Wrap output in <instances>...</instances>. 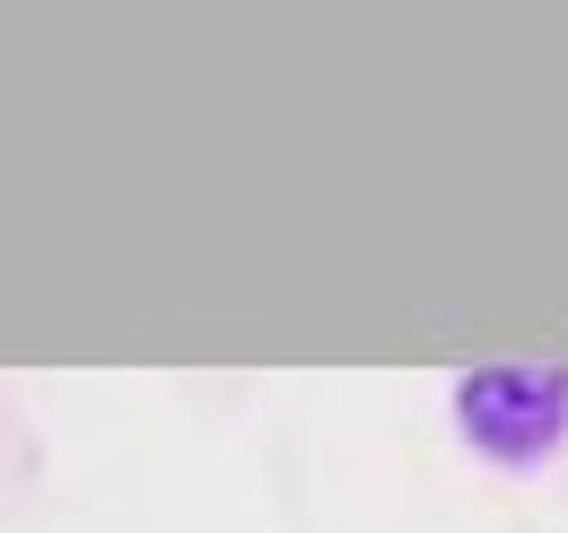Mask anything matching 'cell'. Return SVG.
<instances>
[{
	"label": "cell",
	"mask_w": 568,
	"mask_h": 533,
	"mask_svg": "<svg viewBox=\"0 0 568 533\" xmlns=\"http://www.w3.org/2000/svg\"><path fill=\"white\" fill-rule=\"evenodd\" d=\"M560 411H568L560 368H481V376H464V429L490 455H542L560 438Z\"/></svg>",
	"instance_id": "obj_1"
}]
</instances>
